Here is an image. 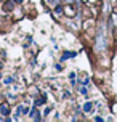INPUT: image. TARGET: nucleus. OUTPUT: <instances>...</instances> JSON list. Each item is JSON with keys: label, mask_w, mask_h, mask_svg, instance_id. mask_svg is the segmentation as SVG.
<instances>
[{"label": "nucleus", "mask_w": 117, "mask_h": 122, "mask_svg": "<svg viewBox=\"0 0 117 122\" xmlns=\"http://www.w3.org/2000/svg\"><path fill=\"white\" fill-rule=\"evenodd\" d=\"M106 36H104V27L103 26H99V29H98V36H96V50L98 51H103L106 47Z\"/></svg>", "instance_id": "nucleus-1"}, {"label": "nucleus", "mask_w": 117, "mask_h": 122, "mask_svg": "<svg viewBox=\"0 0 117 122\" xmlns=\"http://www.w3.org/2000/svg\"><path fill=\"white\" fill-rule=\"evenodd\" d=\"M26 112H27V108L26 106H19L18 109H16V117L21 116V114H26Z\"/></svg>", "instance_id": "nucleus-2"}, {"label": "nucleus", "mask_w": 117, "mask_h": 122, "mask_svg": "<svg viewBox=\"0 0 117 122\" xmlns=\"http://www.w3.org/2000/svg\"><path fill=\"white\" fill-rule=\"evenodd\" d=\"M31 117H32V119H35V121H40V116H39V111H37V109H32V112H31Z\"/></svg>", "instance_id": "nucleus-3"}, {"label": "nucleus", "mask_w": 117, "mask_h": 122, "mask_svg": "<svg viewBox=\"0 0 117 122\" xmlns=\"http://www.w3.org/2000/svg\"><path fill=\"white\" fill-rule=\"evenodd\" d=\"M0 114H3V116L8 114V108H6L5 104H3V106H0Z\"/></svg>", "instance_id": "nucleus-4"}, {"label": "nucleus", "mask_w": 117, "mask_h": 122, "mask_svg": "<svg viewBox=\"0 0 117 122\" xmlns=\"http://www.w3.org/2000/svg\"><path fill=\"white\" fill-rule=\"evenodd\" d=\"M5 84H11V77H6V79H5Z\"/></svg>", "instance_id": "nucleus-5"}]
</instances>
